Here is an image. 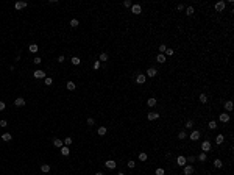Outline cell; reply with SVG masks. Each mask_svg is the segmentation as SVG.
<instances>
[{"instance_id": "cell-42", "label": "cell", "mask_w": 234, "mask_h": 175, "mask_svg": "<svg viewBox=\"0 0 234 175\" xmlns=\"http://www.w3.org/2000/svg\"><path fill=\"white\" fill-rule=\"evenodd\" d=\"M192 127H193V122H192V120H187V122H186V128H189V130H190Z\"/></svg>"}, {"instance_id": "cell-40", "label": "cell", "mask_w": 234, "mask_h": 175, "mask_svg": "<svg viewBox=\"0 0 234 175\" xmlns=\"http://www.w3.org/2000/svg\"><path fill=\"white\" fill-rule=\"evenodd\" d=\"M123 6H125V8H131V6H133V3H131L130 0H125V2H123Z\"/></svg>"}, {"instance_id": "cell-23", "label": "cell", "mask_w": 234, "mask_h": 175, "mask_svg": "<svg viewBox=\"0 0 234 175\" xmlns=\"http://www.w3.org/2000/svg\"><path fill=\"white\" fill-rule=\"evenodd\" d=\"M53 145H55V147H60V149H61V147H63V141H61V139H58V138L53 139Z\"/></svg>"}, {"instance_id": "cell-38", "label": "cell", "mask_w": 234, "mask_h": 175, "mask_svg": "<svg viewBox=\"0 0 234 175\" xmlns=\"http://www.w3.org/2000/svg\"><path fill=\"white\" fill-rule=\"evenodd\" d=\"M72 142H73V141H72V138H64V144H66L67 147H69V145H70Z\"/></svg>"}, {"instance_id": "cell-30", "label": "cell", "mask_w": 234, "mask_h": 175, "mask_svg": "<svg viewBox=\"0 0 234 175\" xmlns=\"http://www.w3.org/2000/svg\"><path fill=\"white\" fill-rule=\"evenodd\" d=\"M193 13H195V9H193V6H187V8H186V14H187V16H192Z\"/></svg>"}, {"instance_id": "cell-51", "label": "cell", "mask_w": 234, "mask_h": 175, "mask_svg": "<svg viewBox=\"0 0 234 175\" xmlns=\"http://www.w3.org/2000/svg\"><path fill=\"white\" fill-rule=\"evenodd\" d=\"M187 161H189V163H193V161H195V156H189V160H187Z\"/></svg>"}, {"instance_id": "cell-49", "label": "cell", "mask_w": 234, "mask_h": 175, "mask_svg": "<svg viewBox=\"0 0 234 175\" xmlns=\"http://www.w3.org/2000/svg\"><path fill=\"white\" fill-rule=\"evenodd\" d=\"M176 9H178V11H183V9H184V5H181V3H179L178 6H176Z\"/></svg>"}, {"instance_id": "cell-8", "label": "cell", "mask_w": 234, "mask_h": 175, "mask_svg": "<svg viewBox=\"0 0 234 175\" xmlns=\"http://www.w3.org/2000/svg\"><path fill=\"white\" fill-rule=\"evenodd\" d=\"M14 105L16 106H25V99L23 97H17L14 100Z\"/></svg>"}, {"instance_id": "cell-48", "label": "cell", "mask_w": 234, "mask_h": 175, "mask_svg": "<svg viewBox=\"0 0 234 175\" xmlns=\"http://www.w3.org/2000/svg\"><path fill=\"white\" fill-rule=\"evenodd\" d=\"M87 125H94V119L92 117H87Z\"/></svg>"}, {"instance_id": "cell-21", "label": "cell", "mask_w": 234, "mask_h": 175, "mask_svg": "<svg viewBox=\"0 0 234 175\" xmlns=\"http://www.w3.org/2000/svg\"><path fill=\"white\" fill-rule=\"evenodd\" d=\"M106 127H98V130H97V133L100 134V136H105V134H106Z\"/></svg>"}, {"instance_id": "cell-4", "label": "cell", "mask_w": 234, "mask_h": 175, "mask_svg": "<svg viewBox=\"0 0 234 175\" xmlns=\"http://www.w3.org/2000/svg\"><path fill=\"white\" fill-rule=\"evenodd\" d=\"M105 166L108 169H115L117 167V163H115L114 160H108V161H105Z\"/></svg>"}, {"instance_id": "cell-12", "label": "cell", "mask_w": 234, "mask_h": 175, "mask_svg": "<svg viewBox=\"0 0 234 175\" xmlns=\"http://www.w3.org/2000/svg\"><path fill=\"white\" fill-rule=\"evenodd\" d=\"M147 119H148V120L159 119V113H148V114H147Z\"/></svg>"}, {"instance_id": "cell-6", "label": "cell", "mask_w": 234, "mask_h": 175, "mask_svg": "<svg viewBox=\"0 0 234 175\" xmlns=\"http://www.w3.org/2000/svg\"><path fill=\"white\" fill-rule=\"evenodd\" d=\"M190 141H198V139H200V131L198 130H193L192 133H190Z\"/></svg>"}, {"instance_id": "cell-52", "label": "cell", "mask_w": 234, "mask_h": 175, "mask_svg": "<svg viewBox=\"0 0 234 175\" xmlns=\"http://www.w3.org/2000/svg\"><path fill=\"white\" fill-rule=\"evenodd\" d=\"M95 175H105V174H103V172H97Z\"/></svg>"}, {"instance_id": "cell-35", "label": "cell", "mask_w": 234, "mask_h": 175, "mask_svg": "<svg viewBox=\"0 0 234 175\" xmlns=\"http://www.w3.org/2000/svg\"><path fill=\"white\" fill-rule=\"evenodd\" d=\"M100 61H103V63H105V61H108V53H100Z\"/></svg>"}, {"instance_id": "cell-16", "label": "cell", "mask_w": 234, "mask_h": 175, "mask_svg": "<svg viewBox=\"0 0 234 175\" xmlns=\"http://www.w3.org/2000/svg\"><path fill=\"white\" fill-rule=\"evenodd\" d=\"M156 61H158V63H165V55H164V53H159V55L156 56Z\"/></svg>"}, {"instance_id": "cell-45", "label": "cell", "mask_w": 234, "mask_h": 175, "mask_svg": "<svg viewBox=\"0 0 234 175\" xmlns=\"http://www.w3.org/2000/svg\"><path fill=\"white\" fill-rule=\"evenodd\" d=\"M165 48H167L165 45H164V44H161V45H159V52H161V53H164V52H165Z\"/></svg>"}, {"instance_id": "cell-9", "label": "cell", "mask_w": 234, "mask_h": 175, "mask_svg": "<svg viewBox=\"0 0 234 175\" xmlns=\"http://www.w3.org/2000/svg\"><path fill=\"white\" fill-rule=\"evenodd\" d=\"M33 77L34 78H45V72L44 71H34V74H33Z\"/></svg>"}, {"instance_id": "cell-50", "label": "cell", "mask_w": 234, "mask_h": 175, "mask_svg": "<svg viewBox=\"0 0 234 175\" xmlns=\"http://www.w3.org/2000/svg\"><path fill=\"white\" fill-rule=\"evenodd\" d=\"M58 61H60V63H64V55H61V56H58Z\"/></svg>"}, {"instance_id": "cell-3", "label": "cell", "mask_w": 234, "mask_h": 175, "mask_svg": "<svg viewBox=\"0 0 234 175\" xmlns=\"http://www.w3.org/2000/svg\"><path fill=\"white\" fill-rule=\"evenodd\" d=\"M201 150H203V153L211 152V142H209V141H204L203 144H201Z\"/></svg>"}, {"instance_id": "cell-17", "label": "cell", "mask_w": 234, "mask_h": 175, "mask_svg": "<svg viewBox=\"0 0 234 175\" xmlns=\"http://www.w3.org/2000/svg\"><path fill=\"white\" fill-rule=\"evenodd\" d=\"M16 9H22V8H25L27 6V2H16Z\"/></svg>"}, {"instance_id": "cell-34", "label": "cell", "mask_w": 234, "mask_h": 175, "mask_svg": "<svg viewBox=\"0 0 234 175\" xmlns=\"http://www.w3.org/2000/svg\"><path fill=\"white\" fill-rule=\"evenodd\" d=\"M198 161H201V163H204V161H206V153H203V152H201L200 155H198Z\"/></svg>"}, {"instance_id": "cell-10", "label": "cell", "mask_w": 234, "mask_h": 175, "mask_svg": "<svg viewBox=\"0 0 234 175\" xmlns=\"http://www.w3.org/2000/svg\"><path fill=\"white\" fill-rule=\"evenodd\" d=\"M220 122H223V123H226L228 120H229V114H228V113H222V114H220Z\"/></svg>"}, {"instance_id": "cell-22", "label": "cell", "mask_w": 234, "mask_h": 175, "mask_svg": "<svg viewBox=\"0 0 234 175\" xmlns=\"http://www.w3.org/2000/svg\"><path fill=\"white\" fill-rule=\"evenodd\" d=\"M186 138H187V133H186V131H179V133H178V139H179V141H184Z\"/></svg>"}, {"instance_id": "cell-47", "label": "cell", "mask_w": 234, "mask_h": 175, "mask_svg": "<svg viewBox=\"0 0 234 175\" xmlns=\"http://www.w3.org/2000/svg\"><path fill=\"white\" fill-rule=\"evenodd\" d=\"M5 108H6V105H5V102H0V111H3Z\"/></svg>"}, {"instance_id": "cell-27", "label": "cell", "mask_w": 234, "mask_h": 175, "mask_svg": "<svg viewBox=\"0 0 234 175\" xmlns=\"http://www.w3.org/2000/svg\"><path fill=\"white\" fill-rule=\"evenodd\" d=\"M75 88H77V86H75L73 81H67V89L69 91H75Z\"/></svg>"}, {"instance_id": "cell-31", "label": "cell", "mask_w": 234, "mask_h": 175, "mask_svg": "<svg viewBox=\"0 0 234 175\" xmlns=\"http://www.w3.org/2000/svg\"><path fill=\"white\" fill-rule=\"evenodd\" d=\"M208 127L211 128V130H216V128H217V122H216V120H211V122L208 123Z\"/></svg>"}, {"instance_id": "cell-15", "label": "cell", "mask_w": 234, "mask_h": 175, "mask_svg": "<svg viewBox=\"0 0 234 175\" xmlns=\"http://www.w3.org/2000/svg\"><path fill=\"white\" fill-rule=\"evenodd\" d=\"M233 108H234V105H233V102H231V100L225 102V109H226V111H233Z\"/></svg>"}, {"instance_id": "cell-19", "label": "cell", "mask_w": 234, "mask_h": 175, "mask_svg": "<svg viewBox=\"0 0 234 175\" xmlns=\"http://www.w3.org/2000/svg\"><path fill=\"white\" fill-rule=\"evenodd\" d=\"M70 61H72V64H73V66H80V64H81V60H80L78 56H73Z\"/></svg>"}, {"instance_id": "cell-14", "label": "cell", "mask_w": 234, "mask_h": 175, "mask_svg": "<svg viewBox=\"0 0 234 175\" xmlns=\"http://www.w3.org/2000/svg\"><path fill=\"white\" fill-rule=\"evenodd\" d=\"M0 138H2V141L8 142V141H11V139H13V136H11V133H3L2 136H0Z\"/></svg>"}, {"instance_id": "cell-44", "label": "cell", "mask_w": 234, "mask_h": 175, "mask_svg": "<svg viewBox=\"0 0 234 175\" xmlns=\"http://www.w3.org/2000/svg\"><path fill=\"white\" fill-rule=\"evenodd\" d=\"M6 125H8V122H6V120H0V127H2V128H5V127H6Z\"/></svg>"}, {"instance_id": "cell-33", "label": "cell", "mask_w": 234, "mask_h": 175, "mask_svg": "<svg viewBox=\"0 0 234 175\" xmlns=\"http://www.w3.org/2000/svg\"><path fill=\"white\" fill-rule=\"evenodd\" d=\"M78 25H80V22H78V19H72V20H70V27H73V28H77Z\"/></svg>"}, {"instance_id": "cell-28", "label": "cell", "mask_w": 234, "mask_h": 175, "mask_svg": "<svg viewBox=\"0 0 234 175\" xmlns=\"http://www.w3.org/2000/svg\"><path fill=\"white\" fill-rule=\"evenodd\" d=\"M44 81H45V85H47V86H52L53 85V78H52V77H45Z\"/></svg>"}, {"instance_id": "cell-2", "label": "cell", "mask_w": 234, "mask_h": 175, "mask_svg": "<svg viewBox=\"0 0 234 175\" xmlns=\"http://www.w3.org/2000/svg\"><path fill=\"white\" fill-rule=\"evenodd\" d=\"M176 164L178 166H181V167H184L187 164V160H186V156H183V155H179L178 158H176Z\"/></svg>"}, {"instance_id": "cell-20", "label": "cell", "mask_w": 234, "mask_h": 175, "mask_svg": "<svg viewBox=\"0 0 234 175\" xmlns=\"http://www.w3.org/2000/svg\"><path fill=\"white\" fill-rule=\"evenodd\" d=\"M223 141H225V136H223V134H217L216 136V142L217 144H223Z\"/></svg>"}, {"instance_id": "cell-53", "label": "cell", "mask_w": 234, "mask_h": 175, "mask_svg": "<svg viewBox=\"0 0 234 175\" xmlns=\"http://www.w3.org/2000/svg\"><path fill=\"white\" fill-rule=\"evenodd\" d=\"M117 175H125V174H123V172H119V174H117Z\"/></svg>"}, {"instance_id": "cell-13", "label": "cell", "mask_w": 234, "mask_h": 175, "mask_svg": "<svg viewBox=\"0 0 234 175\" xmlns=\"http://www.w3.org/2000/svg\"><path fill=\"white\" fill-rule=\"evenodd\" d=\"M69 153H70V149H69L67 145H63V147H61V155H63V156H67Z\"/></svg>"}, {"instance_id": "cell-18", "label": "cell", "mask_w": 234, "mask_h": 175, "mask_svg": "<svg viewBox=\"0 0 234 175\" xmlns=\"http://www.w3.org/2000/svg\"><path fill=\"white\" fill-rule=\"evenodd\" d=\"M216 9L217 11H223V9H225V2H219V3H216Z\"/></svg>"}, {"instance_id": "cell-25", "label": "cell", "mask_w": 234, "mask_h": 175, "mask_svg": "<svg viewBox=\"0 0 234 175\" xmlns=\"http://www.w3.org/2000/svg\"><path fill=\"white\" fill-rule=\"evenodd\" d=\"M41 170L44 172V174L50 172V164H42V166H41Z\"/></svg>"}, {"instance_id": "cell-29", "label": "cell", "mask_w": 234, "mask_h": 175, "mask_svg": "<svg viewBox=\"0 0 234 175\" xmlns=\"http://www.w3.org/2000/svg\"><path fill=\"white\" fill-rule=\"evenodd\" d=\"M147 105H148V106H155V105H156V99H153V97H150L148 100H147Z\"/></svg>"}, {"instance_id": "cell-39", "label": "cell", "mask_w": 234, "mask_h": 175, "mask_svg": "<svg viewBox=\"0 0 234 175\" xmlns=\"http://www.w3.org/2000/svg\"><path fill=\"white\" fill-rule=\"evenodd\" d=\"M155 174H156V175H164L165 172H164V169H162V167H158V169H156V172H155Z\"/></svg>"}, {"instance_id": "cell-37", "label": "cell", "mask_w": 234, "mask_h": 175, "mask_svg": "<svg viewBox=\"0 0 234 175\" xmlns=\"http://www.w3.org/2000/svg\"><path fill=\"white\" fill-rule=\"evenodd\" d=\"M164 53H165L167 56H172L175 52H173V48H165V52H164Z\"/></svg>"}, {"instance_id": "cell-5", "label": "cell", "mask_w": 234, "mask_h": 175, "mask_svg": "<svg viewBox=\"0 0 234 175\" xmlns=\"http://www.w3.org/2000/svg\"><path fill=\"white\" fill-rule=\"evenodd\" d=\"M131 13H133V14H141L142 13V8H141V5H133V6H131Z\"/></svg>"}, {"instance_id": "cell-36", "label": "cell", "mask_w": 234, "mask_h": 175, "mask_svg": "<svg viewBox=\"0 0 234 175\" xmlns=\"http://www.w3.org/2000/svg\"><path fill=\"white\" fill-rule=\"evenodd\" d=\"M200 102H201V103H206V102H208V97H206V94H200Z\"/></svg>"}, {"instance_id": "cell-41", "label": "cell", "mask_w": 234, "mask_h": 175, "mask_svg": "<svg viewBox=\"0 0 234 175\" xmlns=\"http://www.w3.org/2000/svg\"><path fill=\"white\" fill-rule=\"evenodd\" d=\"M128 167H130V169H134V167H136V161H133V160L128 161Z\"/></svg>"}, {"instance_id": "cell-32", "label": "cell", "mask_w": 234, "mask_h": 175, "mask_svg": "<svg viewBox=\"0 0 234 175\" xmlns=\"http://www.w3.org/2000/svg\"><path fill=\"white\" fill-rule=\"evenodd\" d=\"M147 158H148V156H147V153H145V152L139 153V161H147Z\"/></svg>"}, {"instance_id": "cell-7", "label": "cell", "mask_w": 234, "mask_h": 175, "mask_svg": "<svg viewBox=\"0 0 234 175\" xmlns=\"http://www.w3.org/2000/svg\"><path fill=\"white\" fill-rule=\"evenodd\" d=\"M145 80H147V77H145L144 74H138V77H136V81H138V85H144Z\"/></svg>"}, {"instance_id": "cell-26", "label": "cell", "mask_w": 234, "mask_h": 175, "mask_svg": "<svg viewBox=\"0 0 234 175\" xmlns=\"http://www.w3.org/2000/svg\"><path fill=\"white\" fill-rule=\"evenodd\" d=\"M214 166H216L217 169L223 167V163H222V160H219V158H217V160H214Z\"/></svg>"}, {"instance_id": "cell-43", "label": "cell", "mask_w": 234, "mask_h": 175, "mask_svg": "<svg viewBox=\"0 0 234 175\" xmlns=\"http://www.w3.org/2000/svg\"><path fill=\"white\" fill-rule=\"evenodd\" d=\"M94 69H95V71L100 69V61H95V63H94Z\"/></svg>"}, {"instance_id": "cell-24", "label": "cell", "mask_w": 234, "mask_h": 175, "mask_svg": "<svg viewBox=\"0 0 234 175\" xmlns=\"http://www.w3.org/2000/svg\"><path fill=\"white\" fill-rule=\"evenodd\" d=\"M28 50H30L31 53H37V44H30Z\"/></svg>"}, {"instance_id": "cell-1", "label": "cell", "mask_w": 234, "mask_h": 175, "mask_svg": "<svg viewBox=\"0 0 234 175\" xmlns=\"http://www.w3.org/2000/svg\"><path fill=\"white\" fill-rule=\"evenodd\" d=\"M158 75V71H156L155 67H148L147 69V74H145V77H150V78H153V77H156Z\"/></svg>"}, {"instance_id": "cell-46", "label": "cell", "mask_w": 234, "mask_h": 175, "mask_svg": "<svg viewBox=\"0 0 234 175\" xmlns=\"http://www.w3.org/2000/svg\"><path fill=\"white\" fill-rule=\"evenodd\" d=\"M33 63H34V64H41V58H39V56H36V58L33 60Z\"/></svg>"}, {"instance_id": "cell-11", "label": "cell", "mask_w": 234, "mask_h": 175, "mask_svg": "<svg viewBox=\"0 0 234 175\" xmlns=\"http://www.w3.org/2000/svg\"><path fill=\"white\" fill-rule=\"evenodd\" d=\"M192 174H193V167L190 164H186L184 166V175H192Z\"/></svg>"}]
</instances>
